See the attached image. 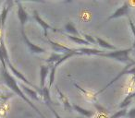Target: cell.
<instances>
[{
  "label": "cell",
  "instance_id": "8fae6325",
  "mask_svg": "<svg viewBox=\"0 0 135 118\" xmlns=\"http://www.w3.org/2000/svg\"><path fill=\"white\" fill-rule=\"evenodd\" d=\"M56 92H57L58 97H59L62 104H63L64 109H65V110H67V111H69V112H71L73 108H72V104L70 103L69 98H68L67 96H66L65 94H64L63 92L60 90V89L58 88V86H56Z\"/></svg>",
  "mask_w": 135,
  "mask_h": 118
},
{
  "label": "cell",
  "instance_id": "ac0fdd59",
  "mask_svg": "<svg viewBox=\"0 0 135 118\" xmlns=\"http://www.w3.org/2000/svg\"><path fill=\"white\" fill-rule=\"evenodd\" d=\"M134 98H135V91L132 92V93H131V94H129L128 96H126L125 99L123 100V101L119 104V108L120 109L126 108V107H127L128 105L132 101V100L134 99Z\"/></svg>",
  "mask_w": 135,
  "mask_h": 118
},
{
  "label": "cell",
  "instance_id": "d4e9b609",
  "mask_svg": "<svg viewBox=\"0 0 135 118\" xmlns=\"http://www.w3.org/2000/svg\"><path fill=\"white\" fill-rule=\"evenodd\" d=\"M131 84H134V83H135V75L133 76V77H132V79H131Z\"/></svg>",
  "mask_w": 135,
  "mask_h": 118
},
{
  "label": "cell",
  "instance_id": "d6986e66",
  "mask_svg": "<svg viewBox=\"0 0 135 118\" xmlns=\"http://www.w3.org/2000/svg\"><path fill=\"white\" fill-rule=\"evenodd\" d=\"M73 85L76 87V88L78 89V90H80V91L81 92V93L83 94V96H84V97L86 98L87 100H89V101H95V100H96L95 96H94V95H91V94L89 93V92L87 91V90H83V89L81 88V87H80L79 85L77 84V83H73Z\"/></svg>",
  "mask_w": 135,
  "mask_h": 118
},
{
  "label": "cell",
  "instance_id": "7c38bea8",
  "mask_svg": "<svg viewBox=\"0 0 135 118\" xmlns=\"http://www.w3.org/2000/svg\"><path fill=\"white\" fill-rule=\"evenodd\" d=\"M21 88H22V91L24 93H26L27 95L30 96L31 99H33V100H36V101H40V97L41 95L39 94V92L36 91L34 89H31L30 87H27L25 84L21 83Z\"/></svg>",
  "mask_w": 135,
  "mask_h": 118
},
{
  "label": "cell",
  "instance_id": "4fadbf2b",
  "mask_svg": "<svg viewBox=\"0 0 135 118\" xmlns=\"http://www.w3.org/2000/svg\"><path fill=\"white\" fill-rule=\"evenodd\" d=\"M64 29H65L64 30H66V32H68V33H70V35L77 36V37H81V36H83V33H81V32L76 29L75 25H74L71 21H69V22L65 25Z\"/></svg>",
  "mask_w": 135,
  "mask_h": 118
},
{
  "label": "cell",
  "instance_id": "2e32d148",
  "mask_svg": "<svg viewBox=\"0 0 135 118\" xmlns=\"http://www.w3.org/2000/svg\"><path fill=\"white\" fill-rule=\"evenodd\" d=\"M94 39H95L96 43H97V44L99 45V46H101L102 48H105V49H107V50H112V51H116L117 48L114 46V45L110 44L109 43H107V41H105V40H103L102 38L100 37H94Z\"/></svg>",
  "mask_w": 135,
  "mask_h": 118
},
{
  "label": "cell",
  "instance_id": "484cf974",
  "mask_svg": "<svg viewBox=\"0 0 135 118\" xmlns=\"http://www.w3.org/2000/svg\"><path fill=\"white\" fill-rule=\"evenodd\" d=\"M0 4H1V2H0Z\"/></svg>",
  "mask_w": 135,
  "mask_h": 118
},
{
  "label": "cell",
  "instance_id": "603a6c76",
  "mask_svg": "<svg viewBox=\"0 0 135 118\" xmlns=\"http://www.w3.org/2000/svg\"><path fill=\"white\" fill-rule=\"evenodd\" d=\"M51 103H52V102H45V104H46L47 106H48V108L50 109V110L53 112V114H54L55 117H56V118H62L61 116H60L59 114H58L57 112H56V111L55 110V109H54V107L52 106V104H51Z\"/></svg>",
  "mask_w": 135,
  "mask_h": 118
},
{
  "label": "cell",
  "instance_id": "7402d4cb",
  "mask_svg": "<svg viewBox=\"0 0 135 118\" xmlns=\"http://www.w3.org/2000/svg\"><path fill=\"white\" fill-rule=\"evenodd\" d=\"M128 19H129V26H131V32H132L133 35H134V43H133L132 49H135V25H134V22L131 20V18L128 17Z\"/></svg>",
  "mask_w": 135,
  "mask_h": 118
},
{
  "label": "cell",
  "instance_id": "e0dca14e",
  "mask_svg": "<svg viewBox=\"0 0 135 118\" xmlns=\"http://www.w3.org/2000/svg\"><path fill=\"white\" fill-rule=\"evenodd\" d=\"M62 57H63V55H62V54L54 52V53H52V54H51V55L47 58L46 60H45V62L51 66V65H53V64L55 65L56 62H58V61H59Z\"/></svg>",
  "mask_w": 135,
  "mask_h": 118
},
{
  "label": "cell",
  "instance_id": "cb8c5ba5",
  "mask_svg": "<svg viewBox=\"0 0 135 118\" xmlns=\"http://www.w3.org/2000/svg\"><path fill=\"white\" fill-rule=\"evenodd\" d=\"M127 116L128 118H135V108H132L131 110L128 111Z\"/></svg>",
  "mask_w": 135,
  "mask_h": 118
},
{
  "label": "cell",
  "instance_id": "5bb4252c",
  "mask_svg": "<svg viewBox=\"0 0 135 118\" xmlns=\"http://www.w3.org/2000/svg\"><path fill=\"white\" fill-rule=\"evenodd\" d=\"M72 108L76 111L77 112L81 114V115L85 116V117H88V118H92L93 116L94 115V112L93 111H90V110H86V109L83 108V107L79 106L77 104H72Z\"/></svg>",
  "mask_w": 135,
  "mask_h": 118
},
{
  "label": "cell",
  "instance_id": "52a82bcc",
  "mask_svg": "<svg viewBox=\"0 0 135 118\" xmlns=\"http://www.w3.org/2000/svg\"><path fill=\"white\" fill-rule=\"evenodd\" d=\"M129 4L128 2H124L121 7H119L112 15L109 16L107 20L117 19V18H119V17H123V16L129 17Z\"/></svg>",
  "mask_w": 135,
  "mask_h": 118
},
{
  "label": "cell",
  "instance_id": "ffe728a7",
  "mask_svg": "<svg viewBox=\"0 0 135 118\" xmlns=\"http://www.w3.org/2000/svg\"><path fill=\"white\" fill-rule=\"evenodd\" d=\"M127 114H128L127 109L124 108V109H121V110L118 111V112H117L116 114H113V115L111 116L110 118H120V117H122V116L127 115Z\"/></svg>",
  "mask_w": 135,
  "mask_h": 118
},
{
  "label": "cell",
  "instance_id": "4316f807",
  "mask_svg": "<svg viewBox=\"0 0 135 118\" xmlns=\"http://www.w3.org/2000/svg\"><path fill=\"white\" fill-rule=\"evenodd\" d=\"M134 25H135V23H134Z\"/></svg>",
  "mask_w": 135,
  "mask_h": 118
},
{
  "label": "cell",
  "instance_id": "5b68a950",
  "mask_svg": "<svg viewBox=\"0 0 135 118\" xmlns=\"http://www.w3.org/2000/svg\"><path fill=\"white\" fill-rule=\"evenodd\" d=\"M13 4H14L13 1H7V2L4 3V7H3L2 11L0 13V30H1V35H3L5 22H6L8 14V12H9L10 8L13 6Z\"/></svg>",
  "mask_w": 135,
  "mask_h": 118
},
{
  "label": "cell",
  "instance_id": "6da1fadb",
  "mask_svg": "<svg viewBox=\"0 0 135 118\" xmlns=\"http://www.w3.org/2000/svg\"><path fill=\"white\" fill-rule=\"evenodd\" d=\"M0 62H1V64H2V77H3V80H4L5 84H6L7 86H8V88L12 90V91H14V93H16L20 98H21L25 102L28 103V104L30 105V106L32 107V108L33 109V110L35 111V112H37L40 116H41V118H45V116L41 112H40L39 109H38L37 107H36L35 105H34L33 103L30 101V99L25 95V93L21 90V87H20L19 84H18L17 80L12 77L11 74H10L9 72H8V70L7 69L6 61H5L4 59H2V60H0Z\"/></svg>",
  "mask_w": 135,
  "mask_h": 118
},
{
  "label": "cell",
  "instance_id": "9c48e42d",
  "mask_svg": "<svg viewBox=\"0 0 135 118\" xmlns=\"http://www.w3.org/2000/svg\"><path fill=\"white\" fill-rule=\"evenodd\" d=\"M47 40H48L49 43H50L51 46H52L53 51H55V52H60V53H64V54H68V53L74 52L73 48H69V47L65 46V45L60 44V43H56V42L52 41V40L49 39V37L47 38Z\"/></svg>",
  "mask_w": 135,
  "mask_h": 118
},
{
  "label": "cell",
  "instance_id": "277c9868",
  "mask_svg": "<svg viewBox=\"0 0 135 118\" xmlns=\"http://www.w3.org/2000/svg\"><path fill=\"white\" fill-rule=\"evenodd\" d=\"M21 36H22V39H23V42L25 43L26 46L29 48L31 53L32 54H43V53H45V49L42 48V47L38 46V45L34 44L32 43V42L29 40V38L27 37L26 33H25V30H24V28H21Z\"/></svg>",
  "mask_w": 135,
  "mask_h": 118
},
{
  "label": "cell",
  "instance_id": "7a4b0ae2",
  "mask_svg": "<svg viewBox=\"0 0 135 118\" xmlns=\"http://www.w3.org/2000/svg\"><path fill=\"white\" fill-rule=\"evenodd\" d=\"M131 50H132V47L129 49H124V50H116V51H112V52H104L103 54H99V56L112 58V59L118 60L119 62L129 64V63L133 61L129 56V54L131 52Z\"/></svg>",
  "mask_w": 135,
  "mask_h": 118
},
{
  "label": "cell",
  "instance_id": "3957f363",
  "mask_svg": "<svg viewBox=\"0 0 135 118\" xmlns=\"http://www.w3.org/2000/svg\"><path fill=\"white\" fill-rule=\"evenodd\" d=\"M32 17H33V19L36 20V22L39 23L40 26L43 28L44 30V33H45V36L46 38H48V33H47V30H52L53 32H62L60 30H57V29L54 28V27H52L51 25H49L47 22H45V20H44L43 19H42L41 17H40L39 13H38L37 10H33V13H32Z\"/></svg>",
  "mask_w": 135,
  "mask_h": 118
},
{
  "label": "cell",
  "instance_id": "8992f818",
  "mask_svg": "<svg viewBox=\"0 0 135 118\" xmlns=\"http://www.w3.org/2000/svg\"><path fill=\"white\" fill-rule=\"evenodd\" d=\"M135 66V61H132V62H131V63H129V64H127V66H126L125 68H123V70H122V71H120L119 73L118 74V76H116V77H115L114 79H113L112 80H111L110 82H109L108 84H107V86L105 87V88L102 89V90H100L98 92H96V93L94 94V96H97L98 94H100V93H102L103 91H105V90H107V88H109V87H110L112 84H114V83L116 82L117 80H118V79H119L120 78L122 77V76H124L125 74H127V73H128V71H129V70L131 69V68H132V66Z\"/></svg>",
  "mask_w": 135,
  "mask_h": 118
},
{
  "label": "cell",
  "instance_id": "30bf717a",
  "mask_svg": "<svg viewBox=\"0 0 135 118\" xmlns=\"http://www.w3.org/2000/svg\"><path fill=\"white\" fill-rule=\"evenodd\" d=\"M51 69V66H45L42 65L40 66V90L44 89L45 87V82H46V78L49 73V70Z\"/></svg>",
  "mask_w": 135,
  "mask_h": 118
},
{
  "label": "cell",
  "instance_id": "44dd1931",
  "mask_svg": "<svg viewBox=\"0 0 135 118\" xmlns=\"http://www.w3.org/2000/svg\"><path fill=\"white\" fill-rule=\"evenodd\" d=\"M83 39L85 40V41L88 42L90 44H94L95 43V39H94V37H93V36H91L90 34H87V33H83Z\"/></svg>",
  "mask_w": 135,
  "mask_h": 118
},
{
  "label": "cell",
  "instance_id": "9a60e30c",
  "mask_svg": "<svg viewBox=\"0 0 135 118\" xmlns=\"http://www.w3.org/2000/svg\"><path fill=\"white\" fill-rule=\"evenodd\" d=\"M63 35H65L66 37L68 38L69 40H70L73 43H77V44H81V45H91L90 43H88L87 41H85L83 37H77V36H73V35H70V34L65 33V32H61Z\"/></svg>",
  "mask_w": 135,
  "mask_h": 118
},
{
  "label": "cell",
  "instance_id": "ba28073f",
  "mask_svg": "<svg viewBox=\"0 0 135 118\" xmlns=\"http://www.w3.org/2000/svg\"><path fill=\"white\" fill-rule=\"evenodd\" d=\"M15 3L18 6V18H19L20 22H21V28H24L26 22L29 20V15L20 1H15Z\"/></svg>",
  "mask_w": 135,
  "mask_h": 118
}]
</instances>
